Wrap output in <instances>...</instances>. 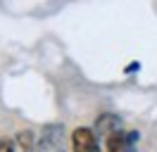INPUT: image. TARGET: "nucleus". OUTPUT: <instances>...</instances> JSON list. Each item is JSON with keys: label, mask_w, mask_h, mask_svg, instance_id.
<instances>
[{"label": "nucleus", "mask_w": 157, "mask_h": 152, "mask_svg": "<svg viewBox=\"0 0 157 152\" xmlns=\"http://www.w3.org/2000/svg\"><path fill=\"white\" fill-rule=\"evenodd\" d=\"M140 140V133L138 131H121L112 133L105 138V152H136V142Z\"/></svg>", "instance_id": "obj_1"}, {"label": "nucleus", "mask_w": 157, "mask_h": 152, "mask_svg": "<svg viewBox=\"0 0 157 152\" xmlns=\"http://www.w3.org/2000/svg\"><path fill=\"white\" fill-rule=\"evenodd\" d=\"M71 152H100L98 135L90 126H78L71 131Z\"/></svg>", "instance_id": "obj_2"}, {"label": "nucleus", "mask_w": 157, "mask_h": 152, "mask_svg": "<svg viewBox=\"0 0 157 152\" xmlns=\"http://www.w3.org/2000/svg\"><path fill=\"white\" fill-rule=\"evenodd\" d=\"M124 126H121V116H117V114L112 112H102L95 119V126H93V131H95V135H102V138H107V135H112V133L121 131Z\"/></svg>", "instance_id": "obj_3"}, {"label": "nucleus", "mask_w": 157, "mask_h": 152, "mask_svg": "<svg viewBox=\"0 0 157 152\" xmlns=\"http://www.w3.org/2000/svg\"><path fill=\"white\" fill-rule=\"evenodd\" d=\"M62 124H50V126H45L43 128V133H40V150H55L59 142H62Z\"/></svg>", "instance_id": "obj_4"}, {"label": "nucleus", "mask_w": 157, "mask_h": 152, "mask_svg": "<svg viewBox=\"0 0 157 152\" xmlns=\"http://www.w3.org/2000/svg\"><path fill=\"white\" fill-rule=\"evenodd\" d=\"M14 142L21 147V152H33L36 150V135H33V131H29V128H24V131L17 133Z\"/></svg>", "instance_id": "obj_5"}, {"label": "nucleus", "mask_w": 157, "mask_h": 152, "mask_svg": "<svg viewBox=\"0 0 157 152\" xmlns=\"http://www.w3.org/2000/svg\"><path fill=\"white\" fill-rule=\"evenodd\" d=\"M0 152H17V142L12 140V138H0Z\"/></svg>", "instance_id": "obj_6"}, {"label": "nucleus", "mask_w": 157, "mask_h": 152, "mask_svg": "<svg viewBox=\"0 0 157 152\" xmlns=\"http://www.w3.org/2000/svg\"><path fill=\"white\" fill-rule=\"evenodd\" d=\"M138 69H140V62H131V64H128L124 71H126V74H136Z\"/></svg>", "instance_id": "obj_7"}]
</instances>
